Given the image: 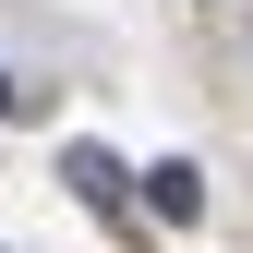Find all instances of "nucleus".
<instances>
[{"mask_svg": "<svg viewBox=\"0 0 253 253\" xmlns=\"http://www.w3.org/2000/svg\"><path fill=\"white\" fill-rule=\"evenodd\" d=\"M0 109H12V73H0Z\"/></svg>", "mask_w": 253, "mask_h": 253, "instance_id": "3", "label": "nucleus"}, {"mask_svg": "<svg viewBox=\"0 0 253 253\" xmlns=\"http://www.w3.org/2000/svg\"><path fill=\"white\" fill-rule=\"evenodd\" d=\"M145 217H169V229L205 217V169H193V157H157V169H145Z\"/></svg>", "mask_w": 253, "mask_h": 253, "instance_id": "1", "label": "nucleus"}, {"mask_svg": "<svg viewBox=\"0 0 253 253\" xmlns=\"http://www.w3.org/2000/svg\"><path fill=\"white\" fill-rule=\"evenodd\" d=\"M60 181H73V193H84V205H109V217H121V205H133V181H121V169H109V157H97V145H73V157H60Z\"/></svg>", "mask_w": 253, "mask_h": 253, "instance_id": "2", "label": "nucleus"}]
</instances>
